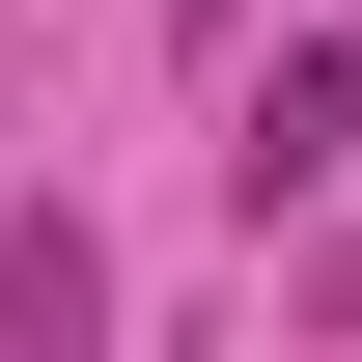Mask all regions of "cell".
I'll return each instance as SVG.
<instances>
[{
    "label": "cell",
    "instance_id": "6da1fadb",
    "mask_svg": "<svg viewBox=\"0 0 362 362\" xmlns=\"http://www.w3.org/2000/svg\"><path fill=\"white\" fill-rule=\"evenodd\" d=\"M307 168H362V84H334V56H279V84L223 112V195L279 223V195H307Z\"/></svg>",
    "mask_w": 362,
    "mask_h": 362
},
{
    "label": "cell",
    "instance_id": "7a4b0ae2",
    "mask_svg": "<svg viewBox=\"0 0 362 362\" xmlns=\"http://www.w3.org/2000/svg\"><path fill=\"white\" fill-rule=\"evenodd\" d=\"M0 334H28V362H84V334H112V251H84V195H28V223H0Z\"/></svg>",
    "mask_w": 362,
    "mask_h": 362
},
{
    "label": "cell",
    "instance_id": "3957f363",
    "mask_svg": "<svg viewBox=\"0 0 362 362\" xmlns=\"http://www.w3.org/2000/svg\"><path fill=\"white\" fill-rule=\"evenodd\" d=\"M168 28H195V56H223V28H251V0H168Z\"/></svg>",
    "mask_w": 362,
    "mask_h": 362
}]
</instances>
